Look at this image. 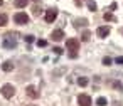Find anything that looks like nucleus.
<instances>
[{
	"mask_svg": "<svg viewBox=\"0 0 123 106\" xmlns=\"http://www.w3.org/2000/svg\"><path fill=\"white\" fill-rule=\"evenodd\" d=\"M0 93H2V96H4V98L10 99V98L15 94V88H14L12 84H4V86H2V89H0Z\"/></svg>",
	"mask_w": 123,
	"mask_h": 106,
	"instance_id": "nucleus-1",
	"label": "nucleus"
},
{
	"mask_svg": "<svg viewBox=\"0 0 123 106\" xmlns=\"http://www.w3.org/2000/svg\"><path fill=\"white\" fill-rule=\"evenodd\" d=\"M14 20H15V24L24 25V24H27V22H29V15H27L25 12H17V14L14 15Z\"/></svg>",
	"mask_w": 123,
	"mask_h": 106,
	"instance_id": "nucleus-2",
	"label": "nucleus"
},
{
	"mask_svg": "<svg viewBox=\"0 0 123 106\" xmlns=\"http://www.w3.org/2000/svg\"><path fill=\"white\" fill-rule=\"evenodd\" d=\"M66 47H68V51L76 52V51H79V41L78 39H68L66 41Z\"/></svg>",
	"mask_w": 123,
	"mask_h": 106,
	"instance_id": "nucleus-3",
	"label": "nucleus"
},
{
	"mask_svg": "<svg viewBox=\"0 0 123 106\" xmlns=\"http://www.w3.org/2000/svg\"><path fill=\"white\" fill-rule=\"evenodd\" d=\"M56 17H57V9H49L47 12H46V22H54L56 20Z\"/></svg>",
	"mask_w": 123,
	"mask_h": 106,
	"instance_id": "nucleus-4",
	"label": "nucleus"
},
{
	"mask_svg": "<svg viewBox=\"0 0 123 106\" xmlns=\"http://www.w3.org/2000/svg\"><path fill=\"white\" fill-rule=\"evenodd\" d=\"M78 103H79V106H91V98L88 94H79Z\"/></svg>",
	"mask_w": 123,
	"mask_h": 106,
	"instance_id": "nucleus-5",
	"label": "nucleus"
},
{
	"mask_svg": "<svg viewBox=\"0 0 123 106\" xmlns=\"http://www.w3.org/2000/svg\"><path fill=\"white\" fill-rule=\"evenodd\" d=\"M96 34H98V37H101V39H105L106 35H110V27H108V25H103V27H98V30H96Z\"/></svg>",
	"mask_w": 123,
	"mask_h": 106,
	"instance_id": "nucleus-6",
	"label": "nucleus"
},
{
	"mask_svg": "<svg viewBox=\"0 0 123 106\" xmlns=\"http://www.w3.org/2000/svg\"><path fill=\"white\" fill-rule=\"evenodd\" d=\"M51 37H52V41H62V37H64V32H62L61 29H57V30H54V32L51 34Z\"/></svg>",
	"mask_w": 123,
	"mask_h": 106,
	"instance_id": "nucleus-7",
	"label": "nucleus"
},
{
	"mask_svg": "<svg viewBox=\"0 0 123 106\" xmlns=\"http://www.w3.org/2000/svg\"><path fill=\"white\" fill-rule=\"evenodd\" d=\"M25 91H27V94H29V96H31L32 99L39 98V93L36 91V88H34V86H27V89H25Z\"/></svg>",
	"mask_w": 123,
	"mask_h": 106,
	"instance_id": "nucleus-8",
	"label": "nucleus"
},
{
	"mask_svg": "<svg viewBox=\"0 0 123 106\" xmlns=\"http://www.w3.org/2000/svg\"><path fill=\"white\" fill-rule=\"evenodd\" d=\"M4 47H17V42L15 41H10V35H7V39H5V42H4Z\"/></svg>",
	"mask_w": 123,
	"mask_h": 106,
	"instance_id": "nucleus-9",
	"label": "nucleus"
},
{
	"mask_svg": "<svg viewBox=\"0 0 123 106\" xmlns=\"http://www.w3.org/2000/svg\"><path fill=\"white\" fill-rule=\"evenodd\" d=\"M2 69H4L5 72H10V71L14 69V64H12V61H5V62L2 64Z\"/></svg>",
	"mask_w": 123,
	"mask_h": 106,
	"instance_id": "nucleus-10",
	"label": "nucleus"
},
{
	"mask_svg": "<svg viewBox=\"0 0 123 106\" xmlns=\"http://www.w3.org/2000/svg\"><path fill=\"white\" fill-rule=\"evenodd\" d=\"M14 2H15V7L22 9V7H25V5L29 4V0H14Z\"/></svg>",
	"mask_w": 123,
	"mask_h": 106,
	"instance_id": "nucleus-11",
	"label": "nucleus"
},
{
	"mask_svg": "<svg viewBox=\"0 0 123 106\" xmlns=\"http://www.w3.org/2000/svg\"><path fill=\"white\" fill-rule=\"evenodd\" d=\"M96 104H98V106H106V104H108V99L103 98V96H99V98L96 99Z\"/></svg>",
	"mask_w": 123,
	"mask_h": 106,
	"instance_id": "nucleus-12",
	"label": "nucleus"
},
{
	"mask_svg": "<svg viewBox=\"0 0 123 106\" xmlns=\"http://www.w3.org/2000/svg\"><path fill=\"white\" fill-rule=\"evenodd\" d=\"M88 82H89V79H88V77H78V84H79V86H83V88H84V86H88Z\"/></svg>",
	"mask_w": 123,
	"mask_h": 106,
	"instance_id": "nucleus-13",
	"label": "nucleus"
},
{
	"mask_svg": "<svg viewBox=\"0 0 123 106\" xmlns=\"http://www.w3.org/2000/svg\"><path fill=\"white\" fill-rule=\"evenodd\" d=\"M7 20H9V17H7L5 14H0V27H4V25L7 24Z\"/></svg>",
	"mask_w": 123,
	"mask_h": 106,
	"instance_id": "nucleus-14",
	"label": "nucleus"
},
{
	"mask_svg": "<svg viewBox=\"0 0 123 106\" xmlns=\"http://www.w3.org/2000/svg\"><path fill=\"white\" fill-rule=\"evenodd\" d=\"M105 20H106V22H115L116 19L113 17V14H110V12H106V14H105Z\"/></svg>",
	"mask_w": 123,
	"mask_h": 106,
	"instance_id": "nucleus-15",
	"label": "nucleus"
},
{
	"mask_svg": "<svg viewBox=\"0 0 123 106\" xmlns=\"http://www.w3.org/2000/svg\"><path fill=\"white\" fill-rule=\"evenodd\" d=\"M89 37H91V32H89V30H86V32L83 34V37H81V39L86 42V41H89Z\"/></svg>",
	"mask_w": 123,
	"mask_h": 106,
	"instance_id": "nucleus-16",
	"label": "nucleus"
},
{
	"mask_svg": "<svg viewBox=\"0 0 123 106\" xmlns=\"http://www.w3.org/2000/svg\"><path fill=\"white\" fill-rule=\"evenodd\" d=\"M103 64H105V66H111V59H110V57H105V59H103Z\"/></svg>",
	"mask_w": 123,
	"mask_h": 106,
	"instance_id": "nucleus-17",
	"label": "nucleus"
},
{
	"mask_svg": "<svg viewBox=\"0 0 123 106\" xmlns=\"http://www.w3.org/2000/svg\"><path fill=\"white\" fill-rule=\"evenodd\" d=\"M37 46H39V47H46L47 42H46V41H37Z\"/></svg>",
	"mask_w": 123,
	"mask_h": 106,
	"instance_id": "nucleus-18",
	"label": "nucleus"
},
{
	"mask_svg": "<svg viewBox=\"0 0 123 106\" xmlns=\"http://www.w3.org/2000/svg\"><path fill=\"white\" fill-rule=\"evenodd\" d=\"M84 24H86V20H84V19H81V20L78 19V20H76V25H84Z\"/></svg>",
	"mask_w": 123,
	"mask_h": 106,
	"instance_id": "nucleus-19",
	"label": "nucleus"
},
{
	"mask_svg": "<svg viewBox=\"0 0 123 106\" xmlns=\"http://www.w3.org/2000/svg\"><path fill=\"white\" fill-rule=\"evenodd\" d=\"M25 41L27 42H34V35H25Z\"/></svg>",
	"mask_w": 123,
	"mask_h": 106,
	"instance_id": "nucleus-20",
	"label": "nucleus"
},
{
	"mask_svg": "<svg viewBox=\"0 0 123 106\" xmlns=\"http://www.w3.org/2000/svg\"><path fill=\"white\" fill-rule=\"evenodd\" d=\"M52 51H54V52H56V54H62V49H61V47H54V49H52Z\"/></svg>",
	"mask_w": 123,
	"mask_h": 106,
	"instance_id": "nucleus-21",
	"label": "nucleus"
},
{
	"mask_svg": "<svg viewBox=\"0 0 123 106\" xmlns=\"http://www.w3.org/2000/svg\"><path fill=\"white\" fill-rule=\"evenodd\" d=\"M115 62H116V64H123V57H116Z\"/></svg>",
	"mask_w": 123,
	"mask_h": 106,
	"instance_id": "nucleus-22",
	"label": "nucleus"
},
{
	"mask_svg": "<svg viewBox=\"0 0 123 106\" xmlns=\"http://www.w3.org/2000/svg\"><path fill=\"white\" fill-rule=\"evenodd\" d=\"M113 86H115V88H118V89L121 91V84H120V82H113Z\"/></svg>",
	"mask_w": 123,
	"mask_h": 106,
	"instance_id": "nucleus-23",
	"label": "nucleus"
},
{
	"mask_svg": "<svg viewBox=\"0 0 123 106\" xmlns=\"http://www.w3.org/2000/svg\"><path fill=\"white\" fill-rule=\"evenodd\" d=\"M89 9H91V10L94 12V10H96V5H94V4H89Z\"/></svg>",
	"mask_w": 123,
	"mask_h": 106,
	"instance_id": "nucleus-24",
	"label": "nucleus"
},
{
	"mask_svg": "<svg viewBox=\"0 0 123 106\" xmlns=\"http://www.w3.org/2000/svg\"><path fill=\"white\" fill-rule=\"evenodd\" d=\"M76 56H78V54H76V52H69V57H71V59H74V57H76Z\"/></svg>",
	"mask_w": 123,
	"mask_h": 106,
	"instance_id": "nucleus-25",
	"label": "nucleus"
}]
</instances>
